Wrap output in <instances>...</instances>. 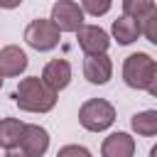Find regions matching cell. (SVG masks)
Wrapping results in <instances>:
<instances>
[{
  "label": "cell",
  "mask_w": 157,
  "mask_h": 157,
  "mask_svg": "<svg viewBox=\"0 0 157 157\" xmlns=\"http://www.w3.org/2000/svg\"><path fill=\"white\" fill-rule=\"evenodd\" d=\"M20 5H22V0H0V7L2 10H15Z\"/></svg>",
  "instance_id": "cell-19"
},
{
  "label": "cell",
  "mask_w": 157,
  "mask_h": 157,
  "mask_svg": "<svg viewBox=\"0 0 157 157\" xmlns=\"http://www.w3.org/2000/svg\"><path fill=\"white\" fill-rule=\"evenodd\" d=\"M150 157H157V147H152V150H150Z\"/></svg>",
  "instance_id": "cell-21"
},
{
  "label": "cell",
  "mask_w": 157,
  "mask_h": 157,
  "mask_svg": "<svg viewBox=\"0 0 157 157\" xmlns=\"http://www.w3.org/2000/svg\"><path fill=\"white\" fill-rule=\"evenodd\" d=\"M83 76L91 83H96V86L108 83L110 76H113V61H110V56L108 54H91V56H86V61H83Z\"/></svg>",
  "instance_id": "cell-8"
},
{
  "label": "cell",
  "mask_w": 157,
  "mask_h": 157,
  "mask_svg": "<svg viewBox=\"0 0 157 157\" xmlns=\"http://www.w3.org/2000/svg\"><path fill=\"white\" fill-rule=\"evenodd\" d=\"M110 5H113V0H81V10L88 12V15H93V17L105 15L110 10Z\"/></svg>",
  "instance_id": "cell-17"
},
{
  "label": "cell",
  "mask_w": 157,
  "mask_h": 157,
  "mask_svg": "<svg viewBox=\"0 0 157 157\" xmlns=\"http://www.w3.org/2000/svg\"><path fill=\"white\" fill-rule=\"evenodd\" d=\"M59 34H61V32L54 27L52 20L37 17V20H32V22L27 25V29H25V42H27L32 49H37V52H49V49H54V47L59 44Z\"/></svg>",
  "instance_id": "cell-4"
},
{
  "label": "cell",
  "mask_w": 157,
  "mask_h": 157,
  "mask_svg": "<svg viewBox=\"0 0 157 157\" xmlns=\"http://www.w3.org/2000/svg\"><path fill=\"white\" fill-rule=\"evenodd\" d=\"M20 150L27 157H42L49 150V132L42 125H25L20 137Z\"/></svg>",
  "instance_id": "cell-7"
},
{
  "label": "cell",
  "mask_w": 157,
  "mask_h": 157,
  "mask_svg": "<svg viewBox=\"0 0 157 157\" xmlns=\"http://www.w3.org/2000/svg\"><path fill=\"white\" fill-rule=\"evenodd\" d=\"M5 157H27V155H25L22 150H17V147H12V150H7V152H5Z\"/></svg>",
  "instance_id": "cell-20"
},
{
  "label": "cell",
  "mask_w": 157,
  "mask_h": 157,
  "mask_svg": "<svg viewBox=\"0 0 157 157\" xmlns=\"http://www.w3.org/2000/svg\"><path fill=\"white\" fill-rule=\"evenodd\" d=\"M137 25H140V34H145L147 42L157 44V10H150L145 17L137 20Z\"/></svg>",
  "instance_id": "cell-16"
},
{
  "label": "cell",
  "mask_w": 157,
  "mask_h": 157,
  "mask_svg": "<svg viewBox=\"0 0 157 157\" xmlns=\"http://www.w3.org/2000/svg\"><path fill=\"white\" fill-rule=\"evenodd\" d=\"M15 103L27 113H49L56 105V91H52L39 76H27L15 88Z\"/></svg>",
  "instance_id": "cell-1"
},
{
  "label": "cell",
  "mask_w": 157,
  "mask_h": 157,
  "mask_svg": "<svg viewBox=\"0 0 157 157\" xmlns=\"http://www.w3.org/2000/svg\"><path fill=\"white\" fill-rule=\"evenodd\" d=\"M56 157H91V152L83 147V145H64Z\"/></svg>",
  "instance_id": "cell-18"
},
{
  "label": "cell",
  "mask_w": 157,
  "mask_h": 157,
  "mask_svg": "<svg viewBox=\"0 0 157 157\" xmlns=\"http://www.w3.org/2000/svg\"><path fill=\"white\" fill-rule=\"evenodd\" d=\"M110 32H113L115 42L125 47V44H132V42L140 37V25H137V20H132V17H128V15H120L118 20H113Z\"/></svg>",
  "instance_id": "cell-12"
},
{
  "label": "cell",
  "mask_w": 157,
  "mask_h": 157,
  "mask_svg": "<svg viewBox=\"0 0 157 157\" xmlns=\"http://www.w3.org/2000/svg\"><path fill=\"white\" fill-rule=\"evenodd\" d=\"M42 81L52 88V91H61V88H66L69 86V81H71V64L66 61V59H52L47 66H44V71H42Z\"/></svg>",
  "instance_id": "cell-9"
},
{
  "label": "cell",
  "mask_w": 157,
  "mask_h": 157,
  "mask_svg": "<svg viewBox=\"0 0 157 157\" xmlns=\"http://www.w3.org/2000/svg\"><path fill=\"white\" fill-rule=\"evenodd\" d=\"M123 78L130 88L157 96V64L150 54H145V52L130 54L123 64Z\"/></svg>",
  "instance_id": "cell-2"
},
{
  "label": "cell",
  "mask_w": 157,
  "mask_h": 157,
  "mask_svg": "<svg viewBox=\"0 0 157 157\" xmlns=\"http://www.w3.org/2000/svg\"><path fill=\"white\" fill-rule=\"evenodd\" d=\"M132 130L142 137H152L157 135V110H142V113H135L132 120H130Z\"/></svg>",
  "instance_id": "cell-14"
},
{
  "label": "cell",
  "mask_w": 157,
  "mask_h": 157,
  "mask_svg": "<svg viewBox=\"0 0 157 157\" xmlns=\"http://www.w3.org/2000/svg\"><path fill=\"white\" fill-rule=\"evenodd\" d=\"M27 69V54L17 44H7L0 49V74L2 76H20Z\"/></svg>",
  "instance_id": "cell-10"
},
{
  "label": "cell",
  "mask_w": 157,
  "mask_h": 157,
  "mask_svg": "<svg viewBox=\"0 0 157 157\" xmlns=\"http://www.w3.org/2000/svg\"><path fill=\"white\" fill-rule=\"evenodd\" d=\"M2 81H5V76H2V74H0V88H2Z\"/></svg>",
  "instance_id": "cell-22"
},
{
  "label": "cell",
  "mask_w": 157,
  "mask_h": 157,
  "mask_svg": "<svg viewBox=\"0 0 157 157\" xmlns=\"http://www.w3.org/2000/svg\"><path fill=\"white\" fill-rule=\"evenodd\" d=\"M150 10H155V0H123V12L132 20L145 17Z\"/></svg>",
  "instance_id": "cell-15"
},
{
  "label": "cell",
  "mask_w": 157,
  "mask_h": 157,
  "mask_svg": "<svg viewBox=\"0 0 157 157\" xmlns=\"http://www.w3.org/2000/svg\"><path fill=\"white\" fill-rule=\"evenodd\" d=\"M76 39H78V47L86 56L91 54H105L108 47H110V39H108V32L101 29L98 25H81L76 29Z\"/></svg>",
  "instance_id": "cell-6"
},
{
  "label": "cell",
  "mask_w": 157,
  "mask_h": 157,
  "mask_svg": "<svg viewBox=\"0 0 157 157\" xmlns=\"http://www.w3.org/2000/svg\"><path fill=\"white\" fill-rule=\"evenodd\" d=\"M78 123L91 132L108 130L115 123V108L105 98H88L78 108Z\"/></svg>",
  "instance_id": "cell-3"
},
{
  "label": "cell",
  "mask_w": 157,
  "mask_h": 157,
  "mask_svg": "<svg viewBox=\"0 0 157 157\" xmlns=\"http://www.w3.org/2000/svg\"><path fill=\"white\" fill-rule=\"evenodd\" d=\"M103 157H132L135 155V140L128 132H110L101 145Z\"/></svg>",
  "instance_id": "cell-11"
},
{
  "label": "cell",
  "mask_w": 157,
  "mask_h": 157,
  "mask_svg": "<svg viewBox=\"0 0 157 157\" xmlns=\"http://www.w3.org/2000/svg\"><path fill=\"white\" fill-rule=\"evenodd\" d=\"M22 130H25L22 120H17V118H2L0 120V147L2 150L17 147L20 137H22Z\"/></svg>",
  "instance_id": "cell-13"
},
{
  "label": "cell",
  "mask_w": 157,
  "mask_h": 157,
  "mask_svg": "<svg viewBox=\"0 0 157 157\" xmlns=\"http://www.w3.org/2000/svg\"><path fill=\"white\" fill-rule=\"evenodd\" d=\"M54 27L59 32H76L83 25V10L74 2V0H59L52 7V17Z\"/></svg>",
  "instance_id": "cell-5"
}]
</instances>
